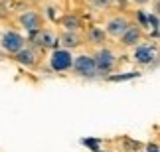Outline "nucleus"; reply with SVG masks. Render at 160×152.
<instances>
[{"label": "nucleus", "mask_w": 160, "mask_h": 152, "mask_svg": "<svg viewBox=\"0 0 160 152\" xmlns=\"http://www.w3.org/2000/svg\"><path fill=\"white\" fill-rule=\"evenodd\" d=\"M71 69L75 71V75H79V77L93 79V77L97 75L93 56H87V53H81V56L73 57V65H71Z\"/></svg>", "instance_id": "obj_1"}, {"label": "nucleus", "mask_w": 160, "mask_h": 152, "mask_svg": "<svg viewBox=\"0 0 160 152\" xmlns=\"http://www.w3.org/2000/svg\"><path fill=\"white\" fill-rule=\"evenodd\" d=\"M93 61H95V69L99 75H107L115 69V63H117V57L115 53L107 50V47H101L99 51L93 56Z\"/></svg>", "instance_id": "obj_2"}, {"label": "nucleus", "mask_w": 160, "mask_h": 152, "mask_svg": "<svg viewBox=\"0 0 160 152\" xmlns=\"http://www.w3.org/2000/svg\"><path fill=\"white\" fill-rule=\"evenodd\" d=\"M73 53L69 50H53L52 51V56H50V67L53 71H69L71 69V65H73Z\"/></svg>", "instance_id": "obj_3"}, {"label": "nucleus", "mask_w": 160, "mask_h": 152, "mask_svg": "<svg viewBox=\"0 0 160 152\" xmlns=\"http://www.w3.org/2000/svg\"><path fill=\"white\" fill-rule=\"evenodd\" d=\"M132 59L138 65H150L156 59V47L146 46V44H137L132 51Z\"/></svg>", "instance_id": "obj_4"}, {"label": "nucleus", "mask_w": 160, "mask_h": 152, "mask_svg": "<svg viewBox=\"0 0 160 152\" xmlns=\"http://www.w3.org/2000/svg\"><path fill=\"white\" fill-rule=\"evenodd\" d=\"M0 47L8 53H16L24 47V38L18 32H4L0 38Z\"/></svg>", "instance_id": "obj_5"}, {"label": "nucleus", "mask_w": 160, "mask_h": 152, "mask_svg": "<svg viewBox=\"0 0 160 152\" xmlns=\"http://www.w3.org/2000/svg\"><path fill=\"white\" fill-rule=\"evenodd\" d=\"M34 42H36V46L46 47V50H58V44H59L58 34L53 30H38L34 36Z\"/></svg>", "instance_id": "obj_6"}, {"label": "nucleus", "mask_w": 160, "mask_h": 152, "mask_svg": "<svg viewBox=\"0 0 160 152\" xmlns=\"http://www.w3.org/2000/svg\"><path fill=\"white\" fill-rule=\"evenodd\" d=\"M128 26H131V22H128L125 16H115V18H111V20L107 22L105 34L111 36V38H121Z\"/></svg>", "instance_id": "obj_7"}, {"label": "nucleus", "mask_w": 160, "mask_h": 152, "mask_svg": "<svg viewBox=\"0 0 160 152\" xmlns=\"http://www.w3.org/2000/svg\"><path fill=\"white\" fill-rule=\"evenodd\" d=\"M140 38H142L140 28H138V26H132V24H131V26L125 30V34H122L119 40H121V46H122V47H134V46L140 42Z\"/></svg>", "instance_id": "obj_8"}, {"label": "nucleus", "mask_w": 160, "mask_h": 152, "mask_svg": "<svg viewBox=\"0 0 160 152\" xmlns=\"http://www.w3.org/2000/svg\"><path fill=\"white\" fill-rule=\"evenodd\" d=\"M20 24L26 30H30V32H38L40 26H42V16L38 12H34V10H28V12H24L20 16Z\"/></svg>", "instance_id": "obj_9"}, {"label": "nucleus", "mask_w": 160, "mask_h": 152, "mask_svg": "<svg viewBox=\"0 0 160 152\" xmlns=\"http://www.w3.org/2000/svg\"><path fill=\"white\" fill-rule=\"evenodd\" d=\"M14 59H16L18 63L26 65V67H32V65L38 61V53H36L34 47H26V46H24L20 51L14 53Z\"/></svg>", "instance_id": "obj_10"}, {"label": "nucleus", "mask_w": 160, "mask_h": 152, "mask_svg": "<svg viewBox=\"0 0 160 152\" xmlns=\"http://www.w3.org/2000/svg\"><path fill=\"white\" fill-rule=\"evenodd\" d=\"M58 40H59V44L63 46V50H73V47H77V46H81V38L77 36V32H63L61 36H58Z\"/></svg>", "instance_id": "obj_11"}, {"label": "nucleus", "mask_w": 160, "mask_h": 152, "mask_svg": "<svg viewBox=\"0 0 160 152\" xmlns=\"http://www.w3.org/2000/svg\"><path fill=\"white\" fill-rule=\"evenodd\" d=\"M105 38H107V34H105V30H103V28H97V26L89 28V32H87V40L91 42V44L101 46L103 42H105Z\"/></svg>", "instance_id": "obj_12"}, {"label": "nucleus", "mask_w": 160, "mask_h": 152, "mask_svg": "<svg viewBox=\"0 0 160 152\" xmlns=\"http://www.w3.org/2000/svg\"><path fill=\"white\" fill-rule=\"evenodd\" d=\"M61 26L65 28V32H77L79 28V18L77 16H65L61 20Z\"/></svg>", "instance_id": "obj_13"}, {"label": "nucleus", "mask_w": 160, "mask_h": 152, "mask_svg": "<svg viewBox=\"0 0 160 152\" xmlns=\"http://www.w3.org/2000/svg\"><path fill=\"white\" fill-rule=\"evenodd\" d=\"M91 4L97 10H107L109 6H113V0H91Z\"/></svg>", "instance_id": "obj_14"}, {"label": "nucleus", "mask_w": 160, "mask_h": 152, "mask_svg": "<svg viewBox=\"0 0 160 152\" xmlns=\"http://www.w3.org/2000/svg\"><path fill=\"white\" fill-rule=\"evenodd\" d=\"M148 152H158V146H156V144H152V146H148Z\"/></svg>", "instance_id": "obj_15"}, {"label": "nucleus", "mask_w": 160, "mask_h": 152, "mask_svg": "<svg viewBox=\"0 0 160 152\" xmlns=\"http://www.w3.org/2000/svg\"><path fill=\"white\" fill-rule=\"evenodd\" d=\"M132 2H137V4H146V2H150V0H132Z\"/></svg>", "instance_id": "obj_16"}, {"label": "nucleus", "mask_w": 160, "mask_h": 152, "mask_svg": "<svg viewBox=\"0 0 160 152\" xmlns=\"http://www.w3.org/2000/svg\"><path fill=\"white\" fill-rule=\"evenodd\" d=\"M0 2H8V0H0Z\"/></svg>", "instance_id": "obj_17"}, {"label": "nucleus", "mask_w": 160, "mask_h": 152, "mask_svg": "<svg viewBox=\"0 0 160 152\" xmlns=\"http://www.w3.org/2000/svg\"><path fill=\"white\" fill-rule=\"evenodd\" d=\"M97 152H99V150H97Z\"/></svg>", "instance_id": "obj_18"}]
</instances>
